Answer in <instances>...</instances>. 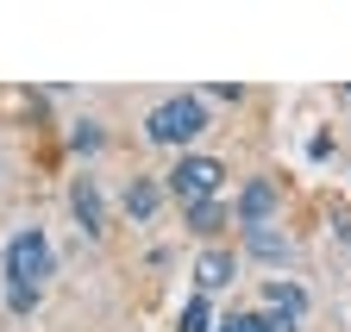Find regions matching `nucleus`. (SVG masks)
<instances>
[{"instance_id":"f257e3e1","label":"nucleus","mask_w":351,"mask_h":332,"mask_svg":"<svg viewBox=\"0 0 351 332\" xmlns=\"http://www.w3.org/2000/svg\"><path fill=\"white\" fill-rule=\"evenodd\" d=\"M51 276H57V251H51V232L44 226H19L0 244V295H7V314H19V320L38 314Z\"/></svg>"},{"instance_id":"f03ea898","label":"nucleus","mask_w":351,"mask_h":332,"mask_svg":"<svg viewBox=\"0 0 351 332\" xmlns=\"http://www.w3.org/2000/svg\"><path fill=\"white\" fill-rule=\"evenodd\" d=\"M207 132V101L201 94H169V101H157L151 113H145V138L151 144H163V151H182L189 157V144Z\"/></svg>"},{"instance_id":"7ed1b4c3","label":"nucleus","mask_w":351,"mask_h":332,"mask_svg":"<svg viewBox=\"0 0 351 332\" xmlns=\"http://www.w3.org/2000/svg\"><path fill=\"white\" fill-rule=\"evenodd\" d=\"M163 188H169V201L189 214V207H201V201H219V188H226V163L189 151V157H176V170H169Z\"/></svg>"},{"instance_id":"20e7f679","label":"nucleus","mask_w":351,"mask_h":332,"mask_svg":"<svg viewBox=\"0 0 351 332\" xmlns=\"http://www.w3.org/2000/svg\"><path fill=\"white\" fill-rule=\"evenodd\" d=\"M276 207H282V188L257 176V182H245V188H239V201H232V226H245V232L276 226Z\"/></svg>"},{"instance_id":"39448f33","label":"nucleus","mask_w":351,"mask_h":332,"mask_svg":"<svg viewBox=\"0 0 351 332\" xmlns=\"http://www.w3.org/2000/svg\"><path fill=\"white\" fill-rule=\"evenodd\" d=\"M69 220H75L88 238H107V194H101V182L88 176V170L69 182Z\"/></svg>"},{"instance_id":"423d86ee","label":"nucleus","mask_w":351,"mask_h":332,"mask_svg":"<svg viewBox=\"0 0 351 332\" xmlns=\"http://www.w3.org/2000/svg\"><path fill=\"white\" fill-rule=\"evenodd\" d=\"M232 276H239V257H232V251H201V264H195V295L232 288Z\"/></svg>"},{"instance_id":"0eeeda50","label":"nucleus","mask_w":351,"mask_h":332,"mask_svg":"<svg viewBox=\"0 0 351 332\" xmlns=\"http://www.w3.org/2000/svg\"><path fill=\"white\" fill-rule=\"evenodd\" d=\"M163 194H169V188H157L151 176H132V182H125V214L138 220V226H151L157 207H163Z\"/></svg>"},{"instance_id":"6e6552de","label":"nucleus","mask_w":351,"mask_h":332,"mask_svg":"<svg viewBox=\"0 0 351 332\" xmlns=\"http://www.w3.org/2000/svg\"><path fill=\"white\" fill-rule=\"evenodd\" d=\"M263 307L301 320V314H307V288H301V282H289V276H270V282H263Z\"/></svg>"},{"instance_id":"1a4fd4ad","label":"nucleus","mask_w":351,"mask_h":332,"mask_svg":"<svg viewBox=\"0 0 351 332\" xmlns=\"http://www.w3.org/2000/svg\"><path fill=\"white\" fill-rule=\"evenodd\" d=\"M245 251H251V257H263V264H289L295 244H289L276 226H257V232H245Z\"/></svg>"},{"instance_id":"9d476101","label":"nucleus","mask_w":351,"mask_h":332,"mask_svg":"<svg viewBox=\"0 0 351 332\" xmlns=\"http://www.w3.org/2000/svg\"><path fill=\"white\" fill-rule=\"evenodd\" d=\"M182 220H189V232H195V238H213V232H226V226H232V207H219V201H201V207H189Z\"/></svg>"},{"instance_id":"9b49d317","label":"nucleus","mask_w":351,"mask_h":332,"mask_svg":"<svg viewBox=\"0 0 351 332\" xmlns=\"http://www.w3.org/2000/svg\"><path fill=\"white\" fill-rule=\"evenodd\" d=\"M219 320H213V301L207 295H189L182 301V314H176V332H213Z\"/></svg>"},{"instance_id":"f8f14e48","label":"nucleus","mask_w":351,"mask_h":332,"mask_svg":"<svg viewBox=\"0 0 351 332\" xmlns=\"http://www.w3.org/2000/svg\"><path fill=\"white\" fill-rule=\"evenodd\" d=\"M69 151H82V157L101 151V126H95V119H75V126H69Z\"/></svg>"},{"instance_id":"ddd939ff","label":"nucleus","mask_w":351,"mask_h":332,"mask_svg":"<svg viewBox=\"0 0 351 332\" xmlns=\"http://www.w3.org/2000/svg\"><path fill=\"white\" fill-rule=\"evenodd\" d=\"M213 332H270V320H263V314H226Z\"/></svg>"},{"instance_id":"4468645a","label":"nucleus","mask_w":351,"mask_h":332,"mask_svg":"<svg viewBox=\"0 0 351 332\" xmlns=\"http://www.w3.org/2000/svg\"><path fill=\"white\" fill-rule=\"evenodd\" d=\"M263 320H270V332H301V320H289V314H270V307H263Z\"/></svg>"}]
</instances>
